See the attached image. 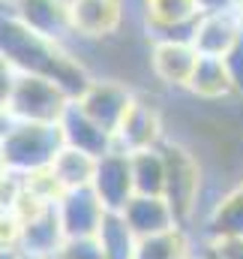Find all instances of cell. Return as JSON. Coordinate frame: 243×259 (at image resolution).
Instances as JSON below:
<instances>
[{
  "label": "cell",
  "instance_id": "34",
  "mask_svg": "<svg viewBox=\"0 0 243 259\" xmlns=\"http://www.w3.org/2000/svg\"><path fill=\"white\" fill-rule=\"evenodd\" d=\"M3 3H9V0H0V6H3Z\"/></svg>",
  "mask_w": 243,
  "mask_h": 259
},
{
  "label": "cell",
  "instance_id": "6",
  "mask_svg": "<svg viewBox=\"0 0 243 259\" xmlns=\"http://www.w3.org/2000/svg\"><path fill=\"white\" fill-rule=\"evenodd\" d=\"M141 27L147 39H189L201 18L198 0H138Z\"/></svg>",
  "mask_w": 243,
  "mask_h": 259
},
{
  "label": "cell",
  "instance_id": "3",
  "mask_svg": "<svg viewBox=\"0 0 243 259\" xmlns=\"http://www.w3.org/2000/svg\"><path fill=\"white\" fill-rule=\"evenodd\" d=\"M3 157L12 172L33 175L51 169L54 157L63 151V133L57 124H36V121H12L0 136Z\"/></svg>",
  "mask_w": 243,
  "mask_h": 259
},
{
  "label": "cell",
  "instance_id": "24",
  "mask_svg": "<svg viewBox=\"0 0 243 259\" xmlns=\"http://www.w3.org/2000/svg\"><path fill=\"white\" fill-rule=\"evenodd\" d=\"M225 61V69L231 75V88H234V97L243 100V36L231 46V52L222 58Z\"/></svg>",
  "mask_w": 243,
  "mask_h": 259
},
{
  "label": "cell",
  "instance_id": "13",
  "mask_svg": "<svg viewBox=\"0 0 243 259\" xmlns=\"http://www.w3.org/2000/svg\"><path fill=\"white\" fill-rule=\"evenodd\" d=\"M240 36H243V18L237 12V6L234 9H207V12H201V18L195 24L192 46L204 58H225Z\"/></svg>",
  "mask_w": 243,
  "mask_h": 259
},
{
  "label": "cell",
  "instance_id": "31",
  "mask_svg": "<svg viewBox=\"0 0 243 259\" xmlns=\"http://www.w3.org/2000/svg\"><path fill=\"white\" fill-rule=\"evenodd\" d=\"M9 124H12V118H9V112H6V109L0 106V136L6 133V127H9Z\"/></svg>",
  "mask_w": 243,
  "mask_h": 259
},
{
  "label": "cell",
  "instance_id": "9",
  "mask_svg": "<svg viewBox=\"0 0 243 259\" xmlns=\"http://www.w3.org/2000/svg\"><path fill=\"white\" fill-rule=\"evenodd\" d=\"M168 139V127H165V115L156 106V100H150L147 94L138 91L135 103L129 106L123 124L114 133V148H120L126 154L135 151H147V148H159Z\"/></svg>",
  "mask_w": 243,
  "mask_h": 259
},
{
  "label": "cell",
  "instance_id": "4",
  "mask_svg": "<svg viewBox=\"0 0 243 259\" xmlns=\"http://www.w3.org/2000/svg\"><path fill=\"white\" fill-rule=\"evenodd\" d=\"M72 97L42 75H21L15 78L12 97L6 103V112L12 121H36V124H60Z\"/></svg>",
  "mask_w": 243,
  "mask_h": 259
},
{
  "label": "cell",
  "instance_id": "12",
  "mask_svg": "<svg viewBox=\"0 0 243 259\" xmlns=\"http://www.w3.org/2000/svg\"><path fill=\"white\" fill-rule=\"evenodd\" d=\"M93 193L105 205V211H123L126 202L135 196V181H132V157L114 148L96 160V175H93Z\"/></svg>",
  "mask_w": 243,
  "mask_h": 259
},
{
  "label": "cell",
  "instance_id": "26",
  "mask_svg": "<svg viewBox=\"0 0 243 259\" xmlns=\"http://www.w3.org/2000/svg\"><path fill=\"white\" fill-rule=\"evenodd\" d=\"M18 238V217L0 211V247H15Z\"/></svg>",
  "mask_w": 243,
  "mask_h": 259
},
{
  "label": "cell",
  "instance_id": "7",
  "mask_svg": "<svg viewBox=\"0 0 243 259\" xmlns=\"http://www.w3.org/2000/svg\"><path fill=\"white\" fill-rule=\"evenodd\" d=\"M138 91L111 75H93V81L87 84V91L75 100L81 106V112H87L99 127H105L108 133H117V127L123 124L129 106L135 103Z\"/></svg>",
  "mask_w": 243,
  "mask_h": 259
},
{
  "label": "cell",
  "instance_id": "11",
  "mask_svg": "<svg viewBox=\"0 0 243 259\" xmlns=\"http://www.w3.org/2000/svg\"><path fill=\"white\" fill-rule=\"evenodd\" d=\"M9 9L33 33L63 42V46L75 42L72 18H69V0H9Z\"/></svg>",
  "mask_w": 243,
  "mask_h": 259
},
{
  "label": "cell",
  "instance_id": "35",
  "mask_svg": "<svg viewBox=\"0 0 243 259\" xmlns=\"http://www.w3.org/2000/svg\"><path fill=\"white\" fill-rule=\"evenodd\" d=\"M24 259H27V256H24Z\"/></svg>",
  "mask_w": 243,
  "mask_h": 259
},
{
  "label": "cell",
  "instance_id": "16",
  "mask_svg": "<svg viewBox=\"0 0 243 259\" xmlns=\"http://www.w3.org/2000/svg\"><path fill=\"white\" fill-rule=\"evenodd\" d=\"M126 226L135 232V238H150V235H159V232H168L177 223V214L174 208L168 205L165 196H132L126 202V208L120 211Z\"/></svg>",
  "mask_w": 243,
  "mask_h": 259
},
{
  "label": "cell",
  "instance_id": "15",
  "mask_svg": "<svg viewBox=\"0 0 243 259\" xmlns=\"http://www.w3.org/2000/svg\"><path fill=\"white\" fill-rule=\"evenodd\" d=\"M60 133H63V145L84 151L90 157H102L108 151H114V133H108L105 127H99L87 112H81V106L72 100L66 115L60 118Z\"/></svg>",
  "mask_w": 243,
  "mask_h": 259
},
{
  "label": "cell",
  "instance_id": "2",
  "mask_svg": "<svg viewBox=\"0 0 243 259\" xmlns=\"http://www.w3.org/2000/svg\"><path fill=\"white\" fill-rule=\"evenodd\" d=\"M165 154V199L177 214V223L192 232V223L204 217V193H207V175L198 160V154L177 139L162 142Z\"/></svg>",
  "mask_w": 243,
  "mask_h": 259
},
{
  "label": "cell",
  "instance_id": "19",
  "mask_svg": "<svg viewBox=\"0 0 243 259\" xmlns=\"http://www.w3.org/2000/svg\"><path fill=\"white\" fill-rule=\"evenodd\" d=\"M195 235L186 226H174L168 232L150 235V238H138L135 259H192L195 253Z\"/></svg>",
  "mask_w": 243,
  "mask_h": 259
},
{
  "label": "cell",
  "instance_id": "33",
  "mask_svg": "<svg viewBox=\"0 0 243 259\" xmlns=\"http://www.w3.org/2000/svg\"><path fill=\"white\" fill-rule=\"evenodd\" d=\"M237 12H240V18H243V0H237Z\"/></svg>",
  "mask_w": 243,
  "mask_h": 259
},
{
  "label": "cell",
  "instance_id": "30",
  "mask_svg": "<svg viewBox=\"0 0 243 259\" xmlns=\"http://www.w3.org/2000/svg\"><path fill=\"white\" fill-rule=\"evenodd\" d=\"M0 259H24L18 253V247H0Z\"/></svg>",
  "mask_w": 243,
  "mask_h": 259
},
{
  "label": "cell",
  "instance_id": "29",
  "mask_svg": "<svg viewBox=\"0 0 243 259\" xmlns=\"http://www.w3.org/2000/svg\"><path fill=\"white\" fill-rule=\"evenodd\" d=\"M201 3V9L207 12V9H234L237 6V0H198Z\"/></svg>",
  "mask_w": 243,
  "mask_h": 259
},
{
  "label": "cell",
  "instance_id": "20",
  "mask_svg": "<svg viewBox=\"0 0 243 259\" xmlns=\"http://www.w3.org/2000/svg\"><path fill=\"white\" fill-rule=\"evenodd\" d=\"M96 160L99 157H90L84 151H75V148H66L54 157L51 163V175L57 181L63 193L66 190H81V187H90L93 184V175H96Z\"/></svg>",
  "mask_w": 243,
  "mask_h": 259
},
{
  "label": "cell",
  "instance_id": "27",
  "mask_svg": "<svg viewBox=\"0 0 243 259\" xmlns=\"http://www.w3.org/2000/svg\"><path fill=\"white\" fill-rule=\"evenodd\" d=\"M192 259H225L219 253V247H216V241H207V238H198V244H195V253Z\"/></svg>",
  "mask_w": 243,
  "mask_h": 259
},
{
  "label": "cell",
  "instance_id": "25",
  "mask_svg": "<svg viewBox=\"0 0 243 259\" xmlns=\"http://www.w3.org/2000/svg\"><path fill=\"white\" fill-rule=\"evenodd\" d=\"M15 78H18L15 66H12L6 58H3V55H0V106H3V109H6V103H9V97H12Z\"/></svg>",
  "mask_w": 243,
  "mask_h": 259
},
{
  "label": "cell",
  "instance_id": "5",
  "mask_svg": "<svg viewBox=\"0 0 243 259\" xmlns=\"http://www.w3.org/2000/svg\"><path fill=\"white\" fill-rule=\"evenodd\" d=\"M72 36L78 46H96L120 36L126 27V0H69ZM72 42V46H75Z\"/></svg>",
  "mask_w": 243,
  "mask_h": 259
},
{
  "label": "cell",
  "instance_id": "17",
  "mask_svg": "<svg viewBox=\"0 0 243 259\" xmlns=\"http://www.w3.org/2000/svg\"><path fill=\"white\" fill-rule=\"evenodd\" d=\"M201 238L207 241H225L243 238V181L228 187L201 217Z\"/></svg>",
  "mask_w": 243,
  "mask_h": 259
},
{
  "label": "cell",
  "instance_id": "28",
  "mask_svg": "<svg viewBox=\"0 0 243 259\" xmlns=\"http://www.w3.org/2000/svg\"><path fill=\"white\" fill-rule=\"evenodd\" d=\"M219 253L225 259H243V238H225V241H216Z\"/></svg>",
  "mask_w": 243,
  "mask_h": 259
},
{
  "label": "cell",
  "instance_id": "22",
  "mask_svg": "<svg viewBox=\"0 0 243 259\" xmlns=\"http://www.w3.org/2000/svg\"><path fill=\"white\" fill-rule=\"evenodd\" d=\"M99 244L105 250V259H135V247H138V238L135 232L126 226L120 211H108L105 220H102V229H99Z\"/></svg>",
  "mask_w": 243,
  "mask_h": 259
},
{
  "label": "cell",
  "instance_id": "1",
  "mask_svg": "<svg viewBox=\"0 0 243 259\" xmlns=\"http://www.w3.org/2000/svg\"><path fill=\"white\" fill-rule=\"evenodd\" d=\"M0 55L21 75L51 78L72 100H78L93 81V69L87 66L78 49L33 33L12 15L9 3L0 6Z\"/></svg>",
  "mask_w": 243,
  "mask_h": 259
},
{
  "label": "cell",
  "instance_id": "23",
  "mask_svg": "<svg viewBox=\"0 0 243 259\" xmlns=\"http://www.w3.org/2000/svg\"><path fill=\"white\" fill-rule=\"evenodd\" d=\"M57 259H105V250L99 244L96 235H87V238H66L60 247Z\"/></svg>",
  "mask_w": 243,
  "mask_h": 259
},
{
  "label": "cell",
  "instance_id": "14",
  "mask_svg": "<svg viewBox=\"0 0 243 259\" xmlns=\"http://www.w3.org/2000/svg\"><path fill=\"white\" fill-rule=\"evenodd\" d=\"M57 205V217L63 223L66 238H87V235H99L102 220H105V205L99 202V196L93 193V187H81V190H66L60 193Z\"/></svg>",
  "mask_w": 243,
  "mask_h": 259
},
{
  "label": "cell",
  "instance_id": "8",
  "mask_svg": "<svg viewBox=\"0 0 243 259\" xmlns=\"http://www.w3.org/2000/svg\"><path fill=\"white\" fill-rule=\"evenodd\" d=\"M66 232L57 217V205H36L33 211H27L24 217H18V238L15 247L18 253L27 259H57Z\"/></svg>",
  "mask_w": 243,
  "mask_h": 259
},
{
  "label": "cell",
  "instance_id": "32",
  "mask_svg": "<svg viewBox=\"0 0 243 259\" xmlns=\"http://www.w3.org/2000/svg\"><path fill=\"white\" fill-rule=\"evenodd\" d=\"M6 172H9V163H6V157H3V145H0V181L6 178Z\"/></svg>",
  "mask_w": 243,
  "mask_h": 259
},
{
  "label": "cell",
  "instance_id": "10",
  "mask_svg": "<svg viewBox=\"0 0 243 259\" xmlns=\"http://www.w3.org/2000/svg\"><path fill=\"white\" fill-rule=\"evenodd\" d=\"M198 58L189 39H147V72L168 91H186Z\"/></svg>",
  "mask_w": 243,
  "mask_h": 259
},
{
  "label": "cell",
  "instance_id": "21",
  "mask_svg": "<svg viewBox=\"0 0 243 259\" xmlns=\"http://www.w3.org/2000/svg\"><path fill=\"white\" fill-rule=\"evenodd\" d=\"M132 157V181L138 196H162L165 193V154L159 148L135 151Z\"/></svg>",
  "mask_w": 243,
  "mask_h": 259
},
{
  "label": "cell",
  "instance_id": "18",
  "mask_svg": "<svg viewBox=\"0 0 243 259\" xmlns=\"http://www.w3.org/2000/svg\"><path fill=\"white\" fill-rule=\"evenodd\" d=\"M186 94L198 103H207V106H219L225 100H237L234 97V88H231V75L225 69L222 58H198V64L189 75V84H186Z\"/></svg>",
  "mask_w": 243,
  "mask_h": 259
}]
</instances>
